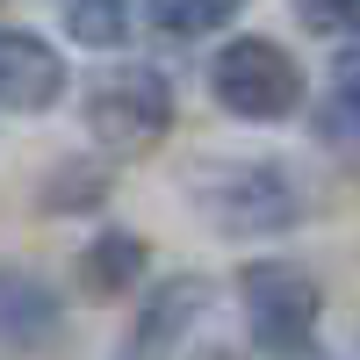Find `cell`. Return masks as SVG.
<instances>
[{"label": "cell", "instance_id": "cell-12", "mask_svg": "<svg viewBox=\"0 0 360 360\" xmlns=\"http://www.w3.org/2000/svg\"><path fill=\"white\" fill-rule=\"evenodd\" d=\"M353 8L360 0H295L303 29H317V37H353Z\"/></svg>", "mask_w": 360, "mask_h": 360}, {"label": "cell", "instance_id": "cell-3", "mask_svg": "<svg viewBox=\"0 0 360 360\" xmlns=\"http://www.w3.org/2000/svg\"><path fill=\"white\" fill-rule=\"evenodd\" d=\"M238 295H245V324H252L259 353H274V360L310 353L317 317H324V288H317L310 266H295V259H252L245 274H238Z\"/></svg>", "mask_w": 360, "mask_h": 360}, {"label": "cell", "instance_id": "cell-1", "mask_svg": "<svg viewBox=\"0 0 360 360\" xmlns=\"http://www.w3.org/2000/svg\"><path fill=\"white\" fill-rule=\"evenodd\" d=\"M188 202L224 238H274L303 217V195H295L288 166L274 159H209L188 173Z\"/></svg>", "mask_w": 360, "mask_h": 360}, {"label": "cell", "instance_id": "cell-10", "mask_svg": "<svg viewBox=\"0 0 360 360\" xmlns=\"http://www.w3.org/2000/svg\"><path fill=\"white\" fill-rule=\"evenodd\" d=\"M58 15H65V37L86 44V51H115L130 37V0H58Z\"/></svg>", "mask_w": 360, "mask_h": 360}, {"label": "cell", "instance_id": "cell-5", "mask_svg": "<svg viewBox=\"0 0 360 360\" xmlns=\"http://www.w3.org/2000/svg\"><path fill=\"white\" fill-rule=\"evenodd\" d=\"M202 303H209V281H195V274L159 281V288L137 303V324L123 332V360H173V353H180V339L195 332Z\"/></svg>", "mask_w": 360, "mask_h": 360}, {"label": "cell", "instance_id": "cell-8", "mask_svg": "<svg viewBox=\"0 0 360 360\" xmlns=\"http://www.w3.org/2000/svg\"><path fill=\"white\" fill-rule=\"evenodd\" d=\"M137 274H144V238L137 231H101L94 245L79 252L86 295H123V288H137Z\"/></svg>", "mask_w": 360, "mask_h": 360}, {"label": "cell", "instance_id": "cell-2", "mask_svg": "<svg viewBox=\"0 0 360 360\" xmlns=\"http://www.w3.org/2000/svg\"><path fill=\"white\" fill-rule=\"evenodd\" d=\"M86 137L101 144L108 159H137L173 130V86L152 65H108L86 79Z\"/></svg>", "mask_w": 360, "mask_h": 360}, {"label": "cell", "instance_id": "cell-11", "mask_svg": "<svg viewBox=\"0 0 360 360\" xmlns=\"http://www.w3.org/2000/svg\"><path fill=\"white\" fill-rule=\"evenodd\" d=\"M317 137L332 152L353 144V51H339V65H332V86H324V108H317Z\"/></svg>", "mask_w": 360, "mask_h": 360}, {"label": "cell", "instance_id": "cell-6", "mask_svg": "<svg viewBox=\"0 0 360 360\" xmlns=\"http://www.w3.org/2000/svg\"><path fill=\"white\" fill-rule=\"evenodd\" d=\"M65 94V65L37 29H0V115H37Z\"/></svg>", "mask_w": 360, "mask_h": 360}, {"label": "cell", "instance_id": "cell-9", "mask_svg": "<svg viewBox=\"0 0 360 360\" xmlns=\"http://www.w3.org/2000/svg\"><path fill=\"white\" fill-rule=\"evenodd\" d=\"M238 8H245V0H144V22H152L159 37L195 44V37H217L224 22H238Z\"/></svg>", "mask_w": 360, "mask_h": 360}, {"label": "cell", "instance_id": "cell-4", "mask_svg": "<svg viewBox=\"0 0 360 360\" xmlns=\"http://www.w3.org/2000/svg\"><path fill=\"white\" fill-rule=\"evenodd\" d=\"M209 94L231 115H245V123H281V115L303 108V65L274 37H238L209 65Z\"/></svg>", "mask_w": 360, "mask_h": 360}, {"label": "cell", "instance_id": "cell-7", "mask_svg": "<svg viewBox=\"0 0 360 360\" xmlns=\"http://www.w3.org/2000/svg\"><path fill=\"white\" fill-rule=\"evenodd\" d=\"M58 295L44 274H29V266H0V353H37L58 339Z\"/></svg>", "mask_w": 360, "mask_h": 360}]
</instances>
